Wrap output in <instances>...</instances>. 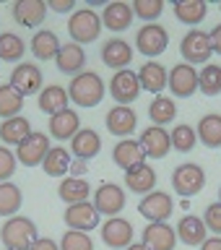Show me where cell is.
I'll return each instance as SVG.
<instances>
[{"label": "cell", "mask_w": 221, "mask_h": 250, "mask_svg": "<svg viewBox=\"0 0 221 250\" xmlns=\"http://www.w3.org/2000/svg\"><path fill=\"white\" fill-rule=\"evenodd\" d=\"M68 97L78 107H97L104 99V81L94 70H83L70 78L68 83Z\"/></svg>", "instance_id": "1"}, {"label": "cell", "mask_w": 221, "mask_h": 250, "mask_svg": "<svg viewBox=\"0 0 221 250\" xmlns=\"http://www.w3.org/2000/svg\"><path fill=\"white\" fill-rule=\"evenodd\" d=\"M37 237V224L26 216H11L0 229V240H3L5 250H29Z\"/></svg>", "instance_id": "2"}, {"label": "cell", "mask_w": 221, "mask_h": 250, "mask_svg": "<svg viewBox=\"0 0 221 250\" xmlns=\"http://www.w3.org/2000/svg\"><path fill=\"white\" fill-rule=\"evenodd\" d=\"M68 34L76 44H89V42H97L99 34H101V19L91 8H78V11L70 13L68 19Z\"/></svg>", "instance_id": "3"}, {"label": "cell", "mask_w": 221, "mask_h": 250, "mask_svg": "<svg viewBox=\"0 0 221 250\" xmlns=\"http://www.w3.org/2000/svg\"><path fill=\"white\" fill-rule=\"evenodd\" d=\"M180 55H182V60L187 65H195V62H203V65H206L211 60V55H214L208 31H201V29L187 31V34L180 39Z\"/></svg>", "instance_id": "4"}, {"label": "cell", "mask_w": 221, "mask_h": 250, "mask_svg": "<svg viewBox=\"0 0 221 250\" xmlns=\"http://www.w3.org/2000/svg\"><path fill=\"white\" fill-rule=\"evenodd\" d=\"M206 185V172L201 164H180L172 172V188L182 195V198H193L198 195Z\"/></svg>", "instance_id": "5"}, {"label": "cell", "mask_w": 221, "mask_h": 250, "mask_svg": "<svg viewBox=\"0 0 221 250\" xmlns=\"http://www.w3.org/2000/svg\"><path fill=\"white\" fill-rule=\"evenodd\" d=\"M141 94V81L138 73L130 68L125 70H115V76L109 78V97H112L120 107H128L130 102H136Z\"/></svg>", "instance_id": "6"}, {"label": "cell", "mask_w": 221, "mask_h": 250, "mask_svg": "<svg viewBox=\"0 0 221 250\" xmlns=\"http://www.w3.org/2000/svg\"><path fill=\"white\" fill-rule=\"evenodd\" d=\"M169 44V31L161 23H146L138 29L136 34V47L138 52H143L146 58H159Z\"/></svg>", "instance_id": "7"}, {"label": "cell", "mask_w": 221, "mask_h": 250, "mask_svg": "<svg viewBox=\"0 0 221 250\" xmlns=\"http://www.w3.org/2000/svg\"><path fill=\"white\" fill-rule=\"evenodd\" d=\"M138 211H141V216H143V219H148V224L167 222V219L172 216V211H175V201H172L169 193L154 190V193H148V195L141 198Z\"/></svg>", "instance_id": "8"}, {"label": "cell", "mask_w": 221, "mask_h": 250, "mask_svg": "<svg viewBox=\"0 0 221 250\" xmlns=\"http://www.w3.org/2000/svg\"><path fill=\"white\" fill-rule=\"evenodd\" d=\"M47 151H50V138L44 133L31 130V136L16 146V162H21V167H39Z\"/></svg>", "instance_id": "9"}, {"label": "cell", "mask_w": 221, "mask_h": 250, "mask_svg": "<svg viewBox=\"0 0 221 250\" xmlns=\"http://www.w3.org/2000/svg\"><path fill=\"white\" fill-rule=\"evenodd\" d=\"M62 222H65L68 229L89 234V229H97L99 227V211L94 208V203H89V201L73 203V206H68L62 211Z\"/></svg>", "instance_id": "10"}, {"label": "cell", "mask_w": 221, "mask_h": 250, "mask_svg": "<svg viewBox=\"0 0 221 250\" xmlns=\"http://www.w3.org/2000/svg\"><path fill=\"white\" fill-rule=\"evenodd\" d=\"M167 86L175 97H182V99L193 97V94L198 91V68L187 65V62H177V65L169 70Z\"/></svg>", "instance_id": "11"}, {"label": "cell", "mask_w": 221, "mask_h": 250, "mask_svg": "<svg viewBox=\"0 0 221 250\" xmlns=\"http://www.w3.org/2000/svg\"><path fill=\"white\" fill-rule=\"evenodd\" d=\"M94 208L104 216H117L125 208V190L117 183H101L94 193Z\"/></svg>", "instance_id": "12"}, {"label": "cell", "mask_w": 221, "mask_h": 250, "mask_svg": "<svg viewBox=\"0 0 221 250\" xmlns=\"http://www.w3.org/2000/svg\"><path fill=\"white\" fill-rule=\"evenodd\" d=\"M8 83H11L21 97L39 94L42 91V70H39V65H34V62H19V65L13 68Z\"/></svg>", "instance_id": "13"}, {"label": "cell", "mask_w": 221, "mask_h": 250, "mask_svg": "<svg viewBox=\"0 0 221 250\" xmlns=\"http://www.w3.org/2000/svg\"><path fill=\"white\" fill-rule=\"evenodd\" d=\"M138 144H141V148H143L146 159H164V156L172 151L169 133L164 128H159V125H148V128L141 133Z\"/></svg>", "instance_id": "14"}, {"label": "cell", "mask_w": 221, "mask_h": 250, "mask_svg": "<svg viewBox=\"0 0 221 250\" xmlns=\"http://www.w3.org/2000/svg\"><path fill=\"white\" fill-rule=\"evenodd\" d=\"M99 232H101V242H104L107 248L125 250L128 245H133V224L128 219H120V216L107 219Z\"/></svg>", "instance_id": "15"}, {"label": "cell", "mask_w": 221, "mask_h": 250, "mask_svg": "<svg viewBox=\"0 0 221 250\" xmlns=\"http://www.w3.org/2000/svg\"><path fill=\"white\" fill-rule=\"evenodd\" d=\"M143 245L151 248V250H175L177 248V232H175V227H169L167 222L146 224V229H143Z\"/></svg>", "instance_id": "16"}, {"label": "cell", "mask_w": 221, "mask_h": 250, "mask_svg": "<svg viewBox=\"0 0 221 250\" xmlns=\"http://www.w3.org/2000/svg\"><path fill=\"white\" fill-rule=\"evenodd\" d=\"M99 55H101V62H104L107 68H115V70H125L133 62V47L125 42V39H120V37L104 42V47H101Z\"/></svg>", "instance_id": "17"}, {"label": "cell", "mask_w": 221, "mask_h": 250, "mask_svg": "<svg viewBox=\"0 0 221 250\" xmlns=\"http://www.w3.org/2000/svg\"><path fill=\"white\" fill-rule=\"evenodd\" d=\"M136 125H138V115H136V109L133 107H112L107 112V130L112 133V136L117 138H128L133 130H136Z\"/></svg>", "instance_id": "18"}, {"label": "cell", "mask_w": 221, "mask_h": 250, "mask_svg": "<svg viewBox=\"0 0 221 250\" xmlns=\"http://www.w3.org/2000/svg\"><path fill=\"white\" fill-rule=\"evenodd\" d=\"M55 65H58V70H60V73H65V76L83 73V65H86L83 47L76 44V42L60 44V52H58V58H55Z\"/></svg>", "instance_id": "19"}, {"label": "cell", "mask_w": 221, "mask_h": 250, "mask_svg": "<svg viewBox=\"0 0 221 250\" xmlns=\"http://www.w3.org/2000/svg\"><path fill=\"white\" fill-rule=\"evenodd\" d=\"M175 232H177V240H182L185 245H203V240L208 237V229H206V224H203V219L201 216H195V214H185L182 219L177 222L175 227Z\"/></svg>", "instance_id": "20"}, {"label": "cell", "mask_w": 221, "mask_h": 250, "mask_svg": "<svg viewBox=\"0 0 221 250\" xmlns=\"http://www.w3.org/2000/svg\"><path fill=\"white\" fill-rule=\"evenodd\" d=\"M99 148H101V138L94 128H81L73 138H70V151H73L76 159L89 162L99 154Z\"/></svg>", "instance_id": "21"}, {"label": "cell", "mask_w": 221, "mask_h": 250, "mask_svg": "<svg viewBox=\"0 0 221 250\" xmlns=\"http://www.w3.org/2000/svg\"><path fill=\"white\" fill-rule=\"evenodd\" d=\"M125 185H128L133 193H138V195L154 193V188H156V172H154V167H148L146 162L130 167L128 172H125Z\"/></svg>", "instance_id": "22"}, {"label": "cell", "mask_w": 221, "mask_h": 250, "mask_svg": "<svg viewBox=\"0 0 221 250\" xmlns=\"http://www.w3.org/2000/svg\"><path fill=\"white\" fill-rule=\"evenodd\" d=\"M167 78H169V73H167V68L161 65V62H156V60H151V62H143L141 65V70H138V81H141V89H146V91H151V94H159L167 89Z\"/></svg>", "instance_id": "23"}, {"label": "cell", "mask_w": 221, "mask_h": 250, "mask_svg": "<svg viewBox=\"0 0 221 250\" xmlns=\"http://www.w3.org/2000/svg\"><path fill=\"white\" fill-rule=\"evenodd\" d=\"M47 16L44 0H16L13 3V19L21 26H39Z\"/></svg>", "instance_id": "24"}, {"label": "cell", "mask_w": 221, "mask_h": 250, "mask_svg": "<svg viewBox=\"0 0 221 250\" xmlns=\"http://www.w3.org/2000/svg\"><path fill=\"white\" fill-rule=\"evenodd\" d=\"M81 130V120H78L76 109H62V112L50 117V136L58 141H70L76 133Z\"/></svg>", "instance_id": "25"}, {"label": "cell", "mask_w": 221, "mask_h": 250, "mask_svg": "<svg viewBox=\"0 0 221 250\" xmlns=\"http://www.w3.org/2000/svg\"><path fill=\"white\" fill-rule=\"evenodd\" d=\"M101 23L109 31H125L133 23V8L125 0H112V3L104 5V16H101Z\"/></svg>", "instance_id": "26"}, {"label": "cell", "mask_w": 221, "mask_h": 250, "mask_svg": "<svg viewBox=\"0 0 221 250\" xmlns=\"http://www.w3.org/2000/svg\"><path fill=\"white\" fill-rule=\"evenodd\" d=\"M112 159H115V164H117L122 172H128L130 167H136V164L146 162V156H143V148H141L138 141L122 138V141H117L115 148H112Z\"/></svg>", "instance_id": "27"}, {"label": "cell", "mask_w": 221, "mask_h": 250, "mask_svg": "<svg viewBox=\"0 0 221 250\" xmlns=\"http://www.w3.org/2000/svg\"><path fill=\"white\" fill-rule=\"evenodd\" d=\"M70 104V97H68V89H62V86L58 83H50V86H44L42 91H39V109L47 115H58L62 112V109H68Z\"/></svg>", "instance_id": "28"}, {"label": "cell", "mask_w": 221, "mask_h": 250, "mask_svg": "<svg viewBox=\"0 0 221 250\" xmlns=\"http://www.w3.org/2000/svg\"><path fill=\"white\" fill-rule=\"evenodd\" d=\"M31 136V123L23 115H16L11 120L0 123V141L8 146H19L21 141H26Z\"/></svg>", "instance_id": "29"}, {"label": "cell", "mask_w": 221, "mask_h": 250, "mask_svg": "<svg viewBox=\"0 0 221 250\" xmlns=\"http://www.w3.org/2000/svg\"><path fill=\"white\" fill-rule=\"evenodd\" d=\"M208 13V3L206 0H177L175 3V19L187 26H198Z\"/></svg>", "instance_id": "30"}, {"label": "cell", "mask_w": 221, "mask_h": 250, "mask_svg": "<svg viewBox=\"0 0 221 250\" xmlns=\"http://www.w3.org/2000/svg\"><path fill=\"white\" fill-rule=\"evenodd\" d=\"M31 52H34L37 60H55L60 52V42H58V34L50 29H42L31 37Z\"/></svg>", "instance_id": "31"}, {"label": "cell", "mask_w": 221, "mask_h": 250, "mask_svg": "<svg viewBox=\"0 0 221 250\" xmlns=\"http://www.w3.org/2000/svg\"><path fill=\"white\" fill-rule=\"evenodd\" d=\"M70 162L73 159H70L68 148L50 146V151H47L44 162H42V169H44V175H50V177H62V175L70 172Z\"/></svg>", "instance_id": "32"}, {"label": "cell", "mask_w": 221, "mask_h": 250, "mask_svg": "<svg viewBox=\"0 0 221 250\" xmlns=\"http://www.w3.org/2000/svg\"><path fill=\"white\" fill-rule=\"evenodd\" d=\"M89 193H91V185L86 183L83 177H65L58 188V195L68 203V206L89 201Z\"/></svg>", "instance_id": "33"}, {"label": "cell", "mask_w": 221, "mask_h": 250, "mask_svg": "<svg viewBox=\"0 0 221 250\" xmlns=\"http://www.w3.org/2000/svg\"><path fill=\"white\" fill-rule=\"evenodd\" d=\"M195 136L203 146L208 148H216L221 146V115L211 112V115H203L201 123H198V130H195Z\"/></svg>", "instance_id": "34"}, {"label": "cell", "mask_w": 221, "mask_h": 250, "mask_svg": "<svg viewBox=\"0 0 221 250\" xmlns=\"http://www.w3.org/2000/svg\"><path fill=\"white\" fill-rule=\"evenodd\" d=\"M148 117H151V123L159 125V128L169 125V123L177 117V104H175V99L164 97V94L154 97V102L148 104Z\"/></svg>", "instance_id": "35"}, {"label": "cell", "mask_w": 221, "mask_h": 250, "mask_svg": "<svg viewBox=\"0 0 221 250\" xmlns=\"http://www.w3.org/2000/svg\"><path fill=\"white\" fill-rule=\"evenodd\" d=\"M23 203V193L16 183H0V216H16V211L21 208Z\"/></svg>", "instance_id": "36"}, {"label": "cell", "mask_w": 221, "mask_h": 250, "mask_svg": "<svg viewBox=\"0 0 221 250\" xmlns=\"http://www.w3.org/2000/svg\"><path fill=\"white\" fill-rule=\"evenodd\" d=\"M198 89L206 94V97H216L221 94V65L216 62H206L198 70Z\"/></svg>", "instance_id": "37"}, {"label": "cell", "mask_w": 221, "mask_h": 250, "mask_svg": "<svg viewBox=\"0 0 221 250\" xmlns=\"http://www.w3.org/2000/svg\"><path fill=\"white\" fill-rule=\"evenodd\" d=\"M23 52H26V44H23V39L19 34H13V31H3L0 34V60L19 62L23 58Z\"/></svg>", "instance_id": "38"}, {"label": "cell", "mask_w": 221, "mask_h": 250, "mask_svg": "<svg viewBox=\"0 0 221 250\" xmlns=\"http://www.w3.org/2000/svg\"><path fill=\"white\" fill-rule=\"evenodd\" d=\"M21 107H23L21 94L16 91L11 83L0 86V117H3V120H11V117H16L21 112Z\"/></svg>", "instance_id": "39"}, {"label": "cell", "mask_w": 221, "mask_h": 250, "mask_svg": "<svg viewBox=\"0 0 221 250\" xmlns=\"http://www.w3.org/2000/svg\"><path fill=\"white\" fill-rule=\"evenodd\" d=\"M169 141H172V148H177V151H193L195 144H198V136H195V128H190L187 123L182 125H175V130L169 133Z\"/></svg>", "instance_id": "40"}, {"label": "cell", "mask_w": 221, "mask_h": 250, "mask_svg": "<svg viewBox=\"0 0 221 250\" xmlns=\"http://www.w3.org/2000/svg\"><path fill=\"white\" fill-rule=\"evenodd\" d=\"M130 8H133V16H138L141 21H148V23H156V19L164 13L161 0H136Z\"/></svg>", "instance_id": "41"}, {"label": "cell", "mask_w": 221, "mask_h": 250, "mask_svg": "<svg viewBox=\"0 0 221 250\" xmlns=\"http://www.w3.org/2000/svg\"><path fill=\"white\" fill-rule=\"evenodd\" d=\"M60 250H94V240L86 232L68 229L60 240Z\"/></svg>", "instance_id": "42"}, {"label": "cell", "mask_w": 221, "mask_h": 250, "mask_svg": "<svg viewBox=\"0 0 221 250\" xmlns=\"http://www.w3.org/2000/svg\"><path fill=\"white\" fill-rule=\"evenodd\" d=\"M201 219H203L208 232H214L216 237H221V203H208Z\"/></svg>", "instance_id": "43"}, {"label": "cell", "mask_w": 221, "mask_h": 250, "mask_svg": "<svg viewBox=\"0 0 221 250\" xmlns=\"http://www.w3.org/2000/svg\"><path fill=\"white\" fill-rule=\"evenodd\" d=\"M16 154L11 151V148H5V146H0V183H8V180L13 177V172H16Z\"/></svg>", "instance_id": "44"}, {"label": "cell", "mask_w": 221, "mask_h": 250, "mask_svg": "<svg viewBox=\"0 0 221 250\" xmlns=\"http://www.w3.org/2000/svg\"><path fill=\"white\" fill-rule=\"evenodd\" d=\"M50 8L58 13H73L76 11V0H50Z\"/></svg>", "instance_id": "45"}, {"label": "cell", "mask_w": 221, "mask_h": 250, "mask_svg": "<svg viewBox=\"0 0 221 250\" xmlns=\"http://www.w3.org/2000/svg\"><path fill=\"white\" fill-rule=\"evenodd\" d=\"M29 250H60V245L52 237H37L34 245H31Z\"/></svg>", "instance_id": "46"}, {"label": "cell", "mask_w": 221, "mask_h": 250, "mask_svg": "<svg viewBox=\"0 0 221 250\" xmlns=\"http://www.w3.org/2000/svg\"><path fill=\"white\" fill-rule=\"evenodd\" d=\"M211 50H214L216 55H221V23H216L214 29H211Z\"/></svg>", "instance_id": "47"}, {"label": "cell", "mask_w": 221, "mask_h": 250, "mask_svg": "<svg viewBox=\"0 0 221 250\" xmlns=\"http://www.w3.org/2000/svg\"><path fill=\"white\" fill-rule=\"evenodd\" d=\"M86 162L83 159H73L70 162V177H81V175H86Z\"/></svg>", "instance_id": "48"}, {"label": "cell", "mask_w": 221, "mask_h": 250, "mask_svg": "<svg viewBox=\"0 0 221 250\" xmlns=\"http://www.w3.org/2000/svg\"><path fill=\"white\" fill-rule=\"evenodd\" d=\"M201 250H221V237H206L203 240V245H201Z\"/></svg>", "instance_id": "49"}, {"label": "cell", "mask_w": 221, "mask_h": 250, "mask_svg": "<svg viewBox=\"0 0 221 250\" xmlns=\"http://www.w3.org/2000/svg\"><path fill=\"white\" fill-rule=\"evenodd\" d=\"M125 250H151V248H146L143 242H133V245H128Z\"/></svg>", "instance_id": "50"}, {"label": "cell", "mask_w": 221, "mask_h": 250, "mask_svg": "<svg viewBox=\"0 0 221 250\" xmlns=\"http://www.w3.org/2000/svg\"><path fill=\"white\" fill-rule=\"evenodd\" d=\"M219 203H221V188H219Z\"/></svg>", "instance_id": "51"}, {"label": "cell", "mask_w": 221, "mask_h": 250, "mask_svg": "<svg viewBox=\"0 0 221 250\" xmlns=\"http://www.w3.org/2000/svg\"><path fill=\"white\" fill-rule=\"evenodd\" d=\"M219 8H221V3H219Z\"/></svg>", "instance_id": "52"}]
</instances>
